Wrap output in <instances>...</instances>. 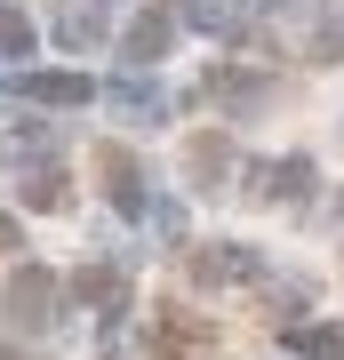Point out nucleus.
Returning <instances> with one entry per match:
<instances>
[{"label": "nucleus", "mask_w": 344, "mask_h": 360, "mask_svg": "<svg viewBox=\"0 0 344 360\" xmlns=\"http://www.w3.org/2000/svg\"><path fill=\"white\" fill-rule=\"evenodd\" d=\"M144 224H153L160 240H184V208H177V200H153V217H144Z\"/></svg>", "instance_id": "14"}, {"label": "nucleus", "mask_w": 344, "mask_h": 360, "mask_svg": "<svg viewBox=\"0 0 344 360\" xmlns=\"http://www.w3.org/2000/svg\"><path fill=\"white\" fill-rule=\"evenodd\" d=\"M56 40H64V49H96V8H80V0H72V8L56 16Z\"/></svg>", "instance_id": "11"}, {"label": "nucleus", "mask_w": 344, "mask_h": 360, "mask_svg": "<svg viewBox=\"0 0 344 360\" xmlns=\"http://www.w3.org/2000/svg\"><path fill=\"white\" fill-rule=\"evenodd\" d=\"M120 49H128V65H160V56H168V16H160V8H153V16H136Z\"/></svg>", "instance_id": "7"}, {"label": "nucleus", "mask_w": 344, "mask_h": 360, "mask_svg": "<svg viewBox=\"0 0 344 360\" xmlns=\"http://www.w3.org/2000/svg\"><path fill=\"white\" fill-rule=\"evenodd\" d=\"M25 96L32 104H56V112H80L96 89H89V72H25Z\"/></svg>", "instance_id": "5"}, {"label": "nucleus", "mask_w": 344, "mask_h": 360, "mask_svg": "<svg viewBox=\"0 0 344 360\" xmlns=\"http://www.w3.org/2000/svg\"><path fill=\"white\" fill-rule=\"evenodd\" d=\"M224 160H232V153H224L217 136H200V144H192V176H224Z\"/></svg>", "instance_id": "13"}, {"label": "nucleus", "mask_w": 344, "mask_h": 360, "mask_svg": "<svg viewBox=\"0 0 344 360\" xmlns=\"http://www.w3.org/2000/svg\"><path fill=\"white\" fill-rule=\"evenodd\" d=\"M0 304H8V328H25V336H40L56 321V304H64V281L49 264H16L8 272V296H0Z\"/></svg>", "instance_id": "1"}, {"label": "nucleus", "mask_w": 344, "mask_h": 360, "mask_svg": "<svg viewBox=\"0 0 344 360\" xmlns=\"http://www.w3.org/2000/svg\"><path fill=\"white\" fill-rule=\"evenodd\" d=\"M281 345H288V352H305V360H344V328L305 321V328H281Z\"/></svg>", "instance_id": "6"}, {"label": "nucleus", "mask_w": 344, "mask_h": 360, "mask_svg": "<svg viewBox=\"0 0 344 360\" xmlns=\"http://www.w3.org/2000/svg\"><path fill=\"white\" fill-rule=\"evenodd\" d=\"M72 296L96 312V321H120V312H128V272L120 264H80L72 272Z\"/></svg>", "instance_id": "3"}, {"label": "nucleus", "mask_w": 344, "mask_h": 360, "mask_svg": "<svg viewBox=\"0 0 344 360\" xmlns=\"http://www.w3.org/2000/svg\"><path fill=\"white\" fill-rule=\"evenodd\" d=\"M16 56H32V16L0 8V65H16Z\"/></svg>", "instance_id": "10"}, {"label": "nucleus", "mask_w": 344, "mask_h": 360, "mask_svg": "<svg viewBox=\"0 0 344 360\" xmlns=\"http://www.w3.org/2000/svg\"><path fill=\"white\" fill-rule=\"evenodd\" d=\"M153 352H160V360H217V328H208L200 312L160 304V312H153Z\"/></svg>", "instance_id": "2"}, {"label": "nucleus", "mask_w": 344, "mask_h": 360, "mask_svg": "<svg viewBox=\"0 0 344 360\" xmlns=\"http://www.w3.org/2000/svg\"><path fill=\"white\" fill-rule=\"evenodd\" d=\"M192 281H200V288L256 281V248H241V240H217V248H200V257H192Z\"/></svg>", "instance_id": "4"}, {"label": "nucleus", "mask_w": 344, "mask_h": 360, "mask_svg": "<svg viewBox=\"0 0 344 360\" xmlns=\"http://www.w3.org/2000/svg\"><path fill=\"white\" fill-rule=\"evenodd\" d=\"M25 248V217H0V257H16Z\"/></svg>", "instance_id": "15"}, {"label": "nucleus", "mask_w": 344, "mask_h": 360, "mask_svg": "<svg viewBox=\"0 0 344 360\" xmlns=\"http://www.w3.org/2000/svg\"><path fill=\"white\" fill-rule=\"evenodd\" d=\"M113 104H120L128 120H160V89H144V80H120V89H113Z\"/></svg>", "instance_id": "12"}, {"label": "nucleus", "mask_w": 344, "mask_h": 360, "mask_svg": "<svg viewBox=\"0 0 344 360\" xmlns=\"http://www.w3.org/2000/svg\"><path fill=\"white\" fill-rule=\"evenodd\" d=\"M16 200L40 208V217H56V208H64V168H32V176L16 184Z\"/></svg>", "instance_id": "9"}, {"label": "nucleus", "mask_w": 344, "mask_h": 360, "mask_svg": "<svg viewBox=\"0 0 344 360\" xmlns=\"http://www.w3.org/2000/svg\"><path fill=\"white\" fill-rule=\"evenodd\" d=\"M208 96H217V104H232V112H256L272 89H265V80H248V72H208Z\"/></svg>", "instance_id": "8"}, {"label": "nucleus", "mask_w": 344, "mask_h": 360, "mask_svg": "<svg viewBox=\"0 0 344 360\" xmlns=\"http://www.w3.org/2000/svg\"><path fill=\"white\" fill-rule=\"evenodd\" d=\"M32 360H40V352H32Z\"/></svg>", "instance_id": "16"}]
</instances>
